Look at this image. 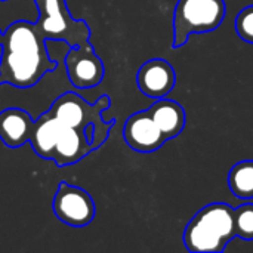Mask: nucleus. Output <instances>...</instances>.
Listing matches in <instances>:
<instances>
[{"label":"nucleus","mask_w":253,"mask_h":253,"mask_svg":"<svg viewBox=\"0 0 253 253\" xmlns=\"http://www.w3.org/2000/svg\"><path fill=\"white\" fill-rule=\"evenodd\" d=\"M148 113L162 130L166 141L176 138L185 127V110L176 101L159 98L148 108Z\"/></svg>","instance_id":"nucleus-13"},{"label":"nucleus","mask_w":253,"mask_h":253,"mask_svg":"<svg viewBox=\"0 0 253 253\" xmlns=\"http://www.w3.org/2000/svg\"><path fill=\"white\" fill-rule=\"evenodd\" d=\"M236 236L243 240H253V203H245L234 209Z\"/></svg>","instance_id":"nucleus-16"},{"label":"nucleus","mask_w":253,"mask_h":253,"mask_svg":"<svg viewBox=\"0 0 253 253\" xmlns=\"http://www.w3.org/2000/svg\"><path fill=\"white\" fill-rule=\"evenodd\" d=\"M194 219L203 224L215 236H218L225 245H228V242L237 237L234 209L227 203L208 205L194 215Z\"/></svg>","instance_id":"nucleus-11"},{"label":"nucleus","mask_w":253,"mask_h":253,"mask_svg":"<svg viewBox=\"0 0 253 253\" xmlns=\"http://www.w3.org/2000/svg\"><path fill=\"white\" fill-rule=\"evenodd\" d=\"M93 150L95 148L87 138L86 129L80 130V129L62 126V130L59 133V138L53 151L52 162H55L56 166L64 168V166L80 162Z\"/></svg>","instance_id":"nucleus-9"},{"label":"nucleus","mask_w":253,"mask_h":253,"mask_svg":"<svg viewBox=\"0 0 253 253\" xmlns=\"http://www.w3.org/2000/svg\"><path fill=\"white\" fill-rule=\"evenodd\" d=\"M67 77L76 89H92L98 86L105 74L104 62L89 43L70 47L64 59Z\"/></svg>","instance_id":"nucleus-6"},{"label":"nucleus","mask_w":253,"mask_h":253,"mask_svg":"<svg viewBox=\"0 0 253 253\" xmlns=\"http://www.w3.org/2000/svg\"><path fill=\"white\" fill-rule=\"evenodd\" d=\"M56 67L58 62L49 58L46 39L36 22L15 21L3 31L0 84L28 89Z\"/></svg>","instance_id":"nucleus-1"},{"label":"nucleus","mask_w":253,"mask_h":253,"mask_svg":"<svg viewBox=\"0 0 253 253\" xmlns=\"http://www.w3.org/2000/svg\"><path fill=\"white\" fill-rule=\"evenodd\" d=\"M126 144L138 153H153L162 148L166 142L162 130L153 120L148 110L132 114L123 127Z\"/></svg>","instance_id":"nucleus-7"},{"label":"nucleus","mask_w":253,"mask_h":253,"mask_svg":"<svg viewBox=\"0 0 253 253\" xmlns=\"http://www.w3.org/2000/svg\"><path fill=\"white\" fill-rule=\"evenodd\" d=\"M52 209L55 216L70 227H86L95 218V202L90 194L80 188L61 182L53 197Z\"/></svg>","instance_id":"nucleus-5"},{"label":"nucleus","mask_w":253,"mask_h":253,"mask_svg":"<svg viewBox=\"0 0 253 253\" xmlns=\"http://www.w3.org/2000/svg\"><path fill=\"white\" fill-rule=\"evenodd\" d=\"M236 31L242 40L253 43V4L239 12L236 18Z\"/></svg>","instance_id":"nucleus-17"},{"label":"nucleus","mask_w":253,"mask_h":253,"mask_svg":"<svg viewBox=\"0 0 253 253\" xmlns=\"http://www.w3.org/2000/svg\"><path fill=\"white\" fill-rule=\"evenodd\" d=\"M228 187L239 199H253V160H242L231 168Z\"/></svg>","instance_id":"nucleus-15"},{"label":"nucleus","mask_w":253,"mask_h":253,"mask_svg":"<svg viewBox=\"0 0 253 253\" xmlns=\"http://www.w3.org/2000/svg\"><path fill=\"white\" fill-rule=\"evenodd\" d=\"M61 130H62L61 122L49 111L40 114L37 120H34L30 144L34 153L40 159L52 160Z\"/></svg>","instance_id":"nucleus-12"},{"label":"nucleus","mask_w":253,"mask_h":253,"mask_svg":"<svg viewBox=\"0 0 253 253\" xmlns=\"http://www.w3.org/2000/svg\"><path fill=\"white\" fill-rule=\"evenodd\" d=\"M136 83L144 95L159 99L173 90L176 84V74L168 61L154 58L142 64L136 74Z\"/></svg>","instance_id":"nucleus-8"},{"label":"nucleus","mask_w":253,"mask_h":253,"mask_svg":"<svg viewBox=\"0 0 253 253\" xmlns=\"http://www.w3.org/2000/svg\"><path fill=\"white\" fill-rule=\"evenodd\" d=\"M1 44H3V31L0 30V49H1Z\"/></svg>","instance_id":"nucleus-18"},{"label":"nucleus","mask_w":253,"mask_h":253,"mask_svg":"<svg viewBox=\"0 0 253 253\" xmlns=\"http://www.w3.org/2000/svg\"><path fill=\"white\" fill-rule=\"evenodd\" d=\"M224 0H178L173 13V47L178 49L194 34L216 30L225 18Z\"/></svg>","instance_id":"nucleus-3"},{"label":"nucleus","mask_w":253,"mask_h":253,"mask_svg":"<svg viewBox=\"0 0 253 253\" xmlns=\"http://www.w3.org/2000/svg\"><path fill=\"white\" fill-rule=\"evenodd\" d=\"M184 243L190 252L194 253H221L227 248V245L218 236H215L194 218L185 227Z\"/></svg>","instance_id":"nucleus-14"},{"label":"nucleus","mask_w":253,"mask_h":253,"mask_svg":"<svg viewBox=\"0 0 253 253\" xmlns=\"http://www.w3.org/2000/svg\"><path fill=\"white\" fill-rule=\"evenodd\" d=\"M34 120L31 116L16 107L0 111V139L7 148H19L30 142Z\"/></svg>","instance_id":"nucleus-10"},{"label":"nucleus","mask_w":253,"mask_h":253,"mask_svg":"<svg viewBox=\"0 0 253 253\" xmlns=\"http://www.w3.org/2000/svg\"><path fill=\"white\" fill-rule=\"evenodd\" d=\"M39 16L36 25L46 40L64 42L70 47L89 43L90 28L83 19H74L65 0H34Z\"/></svg>","instance_id":"nucleus-4"},{"label":"nucleus","mask_w":253,"mask_h":253,"mask_svg":"<svg viewBox=\"0 0 253 253\" xmlns=\"http://www.w3.org/2000/svg\"><path fill=\"white\" fill-rule=\"evenodd\" d=\"M110 104L111 99L108 95H102L95 104H89L76 92H65L52 102L47 111L53 114L62 126L84 130L89 125H95L93 147L96 150L107 141L116 123L114 119L110 122L102 119V113L110 108Z\"/></svg>","instance_id":"nucleus-2"}]
</instances>
